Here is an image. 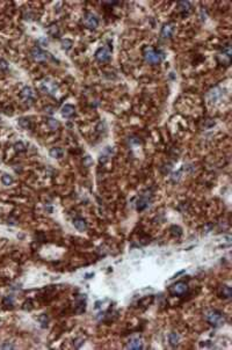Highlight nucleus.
Returning a JSON list of instances; mask_svg holds the SVG:
<instances>
[{"label":"nucleus","mask_w":232,"mask_h":350,"mask_svg":"<svg viewBox=\"0 0 232 350\" xmlns=\"http://www.w3.org/2000/svg\"><path fill=\"white\" fill-rule=\"evenodd\" d=\"M19 125L21 126V128H23V129H29V128L32 126V122H30L29 118H24V117H22V118H20L19 119Z\"/></svg>","instance_id":"obj_17"},{"label":"nucleus","mask_w":232,"mask_h":350,"mask_svg":"<svg viewBox=\"0 0 232 350\" xmlns=\"http://www.w3.org/2000/svg\"><path fill=\"white\" fill-rule=\"evenodd\" d=\"M110 48H107V46H102V48H99L95 52V59L100 63H107L109 61L110 58H112V55H110Z\"/></svg>","instance_id":"obj_3"},{"label":"nucleus","mask_w":232,"mask_h":350,"mask_svg":"<svg viewBox=\"0 0 232 350\" xmlns=\"http://www.w3.org/2000/svg\"><path fill=\"white\" fill-rule=\"evenodd\" d=\"M62 45H63V49L69 50V49H71V46H72V41H70V39H64V41L62 42Z\"/></svg>","instance_id":"obj_23"},{"label":"nucleus","mask_w":232,"mask_h":350,"mask_svg":"<svg viewBox=\"0 0 232 350\" xmlns=\"http://www.w3.org/2000/svg\"><path fill=\"white\" fill-rule=\"evenodd\" d=\"M20 96L22 97V99H24V100H27V101H29V100H33V97H34V92H33V89L30 88V87H24V88H22V91H21V93H20Z\"/></svg>","instance_id":"obj_12"},{"label":"nucleus","mask_w":232,"mask_h":350,"mask_svg":"<svg viewBox=\"0 0 232 350\" xmlns=\"http://www.w3.org/2000/svg\"><path fill=\"white\" fill-rule=\"evenodd\" d=\"M73 225H74V227L77 229L78 231H80V232H84V231H86L87 230V221L84 219V218H74L73 219Z\"/></svg>","instance_id":"obj_9"},{"label":"nucleus","mask_w":232,"mask_h":350,"mask_svg":"<svg viewBox=\"0 0 232 350\" xmlns=\"http://www.w3.org/2000/svg\"><path fill=\"white\" fill-rule=\"evenodd\" d=\"M93 164V160H92V158L91 156H85L84 158V166H86V167H88V166H91Z\"/></svg>","instance_id":"obj_26"},{"label":"nucleus","mask_w":232,"mask_h":350,"mask_svg":"<svg viewBox=\"0 0 232 350\" xmlns=\"http://www.w3.org/2000/svg\"><path fill=\"white\" fill-rule=\"evenodd\" d=\"M42 91L44 93H49V94H55L56 89H57V85L55 82H43L42 86H41Z\"/></svg>","instance_id":"obj_11"},{"label":"nucleus","mask_w":232,"mask_h":350,"mask_svg":"<svg viewBox=\"0 0 232 350\" xmlns=\"http://www.w3.org/2000/svg\"><path fill=\"white\" fill-rule=\"evenodd\" d=\"M1 181H2V183L5 184V186H9V184H12L13 183V177L11 176V175L8 174H4L2 175V177H1Z\"/></svg>","instance_id":"obj_19"},{"label":"nucleus","mask_w":232,"mask_h":350,"mask_svg":"<svg viewBox=\"0 0 232 350\" xmlns=\"http://www.w3.org/2000/svg\"><path fill=\"white\" fill-rule=\"evenodd\" d=\"M49 34L52 35L54 37H56V36L59 35V30H58V27L56 26V24H51V26L49 27Z\"/></svg>","instance_id":"obj_21"},{"label":"nucleus","mask_w":232,"mask_h":350,"mask_svg":"<svg viewBox=\"0 0 232 350\" xmlns=\"http://www.w3.org/2000/svg\"><path fill=\"white\" fill-rule=\"evenodd\" d=\"M0 69H1V70H4V71H6V70L8 69V64H7V61H6V60H4V59H0Z\"/></svg>","instance_id":"obj_28"},{"label":"nucleus","mask_w":232,"mask_h":350,"mask_svg":"<svg viewBox=\"0 0 232 350\" xmlns=\"http://www.w3.org/2000/svg\"><path fill=\"white\" fill-rule=\"evenodd\" d=\"M14 147H15V150L16 151H19V152H22V151H26V147H24V145L21 143V141H19V143H16L15 145H14Z\"/></svg>","instance_id":"obj_27"},{"label":"nucleus","mask_w":232,"mask_h":350,"mask_svg":"<svg viewBox=\"0 0 232 350\" xmlns=\"http://www.w3.org/2000/svg\"><path fill=\"white\" fill-rule=\"evenodd\" d=\"M45 113H48V114H54V113H55V108L51 107V106H48V107L45 108Z\"/></svg>","instance_id":"obj_29"},{"label":"nucleus","mask_w":232,"mask_h":350,"mask_svg":"<svg viewBox=\"0 0 232 350\" xmlns=\"http://www.w3.org/2000/svg\"><path fill=\"white\" fill-rule=\"evenodd\" d=\"M39 322L42 324V327H45V326L48 325V316H47L45 314H43V315L39 316Z\"/></svg>","instance_id":"obj_24"},{"label":"nucleus","mask_w":232,"mask_h":350,"mask_svg":"<svg viewBox=\"0 0 232 350\" xmlns=\"http://www.w3.org/2000/svg\"><path fill=\"white\" fill-rule=\"evenodd\" d=\"M128 348H129V349H135V350L143 349V343L140 342V340H138V339H134V340H131V341L129 342V344H128Z\"/></svg>","instance_id":"obj_14"},{"label":"nucleus","mask_w":232,"mask_h":350,"mask_svg":"<svg viewBox=\"0 0 232 350\" xmlns=\"http://www.w3.org/2000/svg\"><path fill=\"white\" fill-rule=\"evenodd\" d=\"M13 298L12 297H9V296H7V297H5V299H4V305H6L7 307H12L13 306Z\"/></svg>","instance_id":"obj_22"},{"label":"nucleus","mask_w":232,"mask_h":350,"mask_svg":"<svg viewBox=\"0 0 232 350\" xmlns=\"http://www.w3.org/2000/svg\"><path fill=\"white\" fill-rule=\"evenodd\" d=\"M188 291V285L183 282H178L170 288V292L173 296H182Z\"/></svg>","instance_id":"obj_5"},{"label":"nucleus","mask_w":232,"mask_h":350,"mask_svg":"<svg viewBox=\"0 0 232 350\" xmlns=\"http://www.w3.org/2000/svg\"><path fill=\"white\" fill-rule=\"evenodd\" d=\"M47 123H48V125H49V128H50L51 130H56L58 126H59L58 121H56L55 118H49V119L47 121Z\"/></svg>","instance_id":"obj_20"},{"label":"nucleus","mask_w":232,"mask_h":350,"mask_svg":"<svg viewBox=\"0 0 232 350\" xmlns=\"http://www.w3.org/2000/svg\"><path fill=\"white\" fill-rule=\"evenodd\" d=\"M150 199H151V194H143L137 201V210L138 211H143L144 209H146L150 204Z\"/></svg>","instance_id":"obj_7"},{"label":"nucleus","mask_w":232,"mask_h":350,"mask_svg":"<svg viewBox=\"0 0 232 350\" xmlns=\"http://www.w3.org/2000/svg\"><path fill=\"white\" fill-rule=\"evenodd\" d=\"M174 31V26L172 23H166L161 28V31H160V36L163 39H170L172 35H173Z\"/></svg>","instance_id":"obj_8"},{"label":"nucleus","mask_w":232,"mask_h":350,"mask_svg":"<svg viewBox=\"0 0 232 350\" xmlns=\"http://www.w3.org/2000/svg\"><path fill=\"white\" fill-rule=\"evenodd\" d=\"M63 150L60 149V147H52L51 150H50V156H52V158H55V159H59V158H62L63 156Z\"/></svg>","instance_id":"obj_15"},{"label":"nucleus","mask_w":232,"mask_h":350,"mask_svg":"<svg viewBox=\"0 0 232 350\" xmlns=\"http://www.w3.org/2000/svg\"><path fill=\"white\" fill-rule=\"evenodd\" d=\"M231 294H232V291H231V288H230V286L224 285V286L222 288V297H224V298H231Z\"/></svg>","instance_id":"obj_18"},{"label":"nucleus","mask_w":232,"mask_h":350,"mask_svg":"<svg viewBox=\"0 0 232 350\" xmlns=\"http://www.w3.org/2000/svg\"><path fill=\"white\" fill-rule=\"evenodd\" d=\"M178 8H179V12L183 16H186L190 12V2H188V1H180V2H178Z\"/></svg>","instance_id":"obj_10"},{"label":"nucleus","mask_w":232,"mask_h":350,"mask_svg":"<svg viewBox=\"0 0 232 350\" xmlns=\"http://www.w3.org/2000/svg\"><path fill=\"white\" fill-rule=\"evenodd\" d=\"M143 56H144L145 60L149 64H152V65L159 64L163 60V58H164V54L163 52H160L159 50H155V48H152L150 45H148V46L144 48Z\"/></svg>","instance_id":"obj_1"},{"label":"nucleus","mask_w":232,"mask_h":350,"mask_svg":"<svg viewBox=\"0 0 232 350\" xmlns=\"http://www.w3.org/2000/svg\"><path fill=\"white\" fill-rule=\"evenodd\" d=\"M204 319L206 321L211 325L213 327H219L224 324V318H223V314L217 310H209V311L206 312L204 314Z\"/></svg>","instance_id":"obj_2"},{"label":"nucleus","mask_w":232,"mask_h":350,"mask_svg":"<svg viewBox=\"0 0 232 350\" xmlns=\"http://www.w3.org/2000/svg\"><path fill=\"white\" fill-rule=\"evenodd\" d=\"M82 22H84V24H85L87 28H90V29H95L97 26H99V20H97V18L93 14V13H90V12L85 13L84 19H82Z\"/></svg>","instance_id":"obj_4"},{"label":"nucleus","mask_w":232,"mask_h":350,"mask_svg":"<svg viewBox=\"0 0 232 350\" xmlns=\"http://www.w3.org/2000/svg\"><path fill=\"white\" fill-rule=\"evenodd\" d=\"M0 348H2V349H14V346L13 344H11V343H8V344H2V346H0Z\"/></svg>","instance_id":"obj_30"},{"label":"nucleus","mask_w":232,"mask_h":350,"mask_svg":"<svg viewBox=\"0 0 232 350\" xmlns=\"http://www.w3.org/2000/svg\"><path fill=\"white\" fill-rule=\"evenodd\" d=\"M172 233H173V235H178V236H180L181 235V229L179 227V226H172Z\"/></svg>","instance_id":"obj_25"},{"label":"nucleus","mask_w":232,"mask_h":350,"mask_svg":"<svg viewBox=\"0 0 232 350\" xmlns=\"http://www.w3.org/2000/svg\"><path fill=\"white\" fill-rule=\"evenodd\" d=\"M32 57L36 61H45L49 58V54L42 50L39 46H35L32 49Z\"/></svg>","instance_id":"obj_6"},{"label":"nucleus","mask_w":232,"mask_h":350,"mask_svg":"<svg viewBox=\"0 0 232 350\" xmlns=\"http://www.w3.org/2000/svg\"><path fill=\"white\" fill-rule=\"evenodd\" d=\"M62 115L65 117H71L74 115V107L71 104H65L62 108Z\"/></svg>","instance_id":"obj_13"},{"label":"nucleus","mask_w":232,"mask_h":350,"mask_svg":"<svg viewBox=\"0 0 232 350\" xmlns=\"http://www.w3.org/2000/svg\"><path fill=\"white\" fill-rule=\"evenodd\" d=\"M179 340H180L179 334H176V333H174V331H172V333L168 335V342H170L172 346H176V344L179 343Z\"/></svg>","instance_id":"obj_16"}]
</instances>
